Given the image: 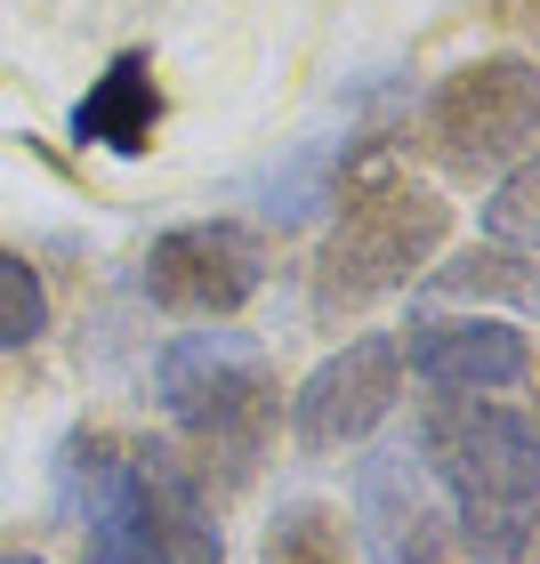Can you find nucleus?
<instances>
[{
  "label": "nucleus",
  "instance_id": "f257e3e1",
  "mask_svg": "<svg viewBox=\"0 0 540 564\" xmlns=\"http://www.w3.org/2000/svg\"><path fill=\"white\" fill-rule=\"evenodd\" d=\"M411 452L452 500V549L476 564H525L532 556V492H540V435L517 403L493 395H435Z\"/></svg>",
  "mask_w": 540,
  "mask_h": 564
},
{
  "label": "nucleus",
  "instance_id": "f03ea898",
  "mask_svg": "<svg viewBox=\"0 0 540 564\" xmlns=\"http://www.w3.org/2000/svg\"><path fill=\"white\" fill-rule=\"evenodd\" d=\"M153 395L177 435H194L202 452H218L242 476L274 420V355L250 330H177L153 355Z\"/></svg>",
  "mask_w": 540,
  "mask_h": 564
},
{
  "label": "nucleus",
  "instance_id": "7ed1b4c3",
  "mask_svg": "<svg viewBox=\"0 0 540 564\" xmlns=\"http://www.w3.org/2000/svg\"><path fill=\"white\" fill-rule=\"evenodd\" d=\"M452 235V202L411 186V177H371L364 194H347V210L331 218L323 259H315V306L339 315V306L388 299L403 282H420L435 267V250Z\"/></svg>",
  "mask_w": 540,
  "mask_h": 564
},
{
  "label": "nucleus",
  "instance_id": "20e7f679",
  "mask_svg": "<svg viewBox=\"0 0 540 564\" xmlns=\"http://www.w3.org/2000/svg\"><path fill=\"white\" fill-rule=\"evenodd\" d=\"M532 121H540V82L525 57H476L435 82L420 130L435 145V162L460 170V177H484V170H517L525 145H532Z\"/></svg>",
  "mask_w": 540,
  "mask_h": 564
},
{
  "label": "nucleus",
  "instance_id": "39448f33",
  "mask_svg": "<svg viewBox=\"0 0 540 564\" xmlns=\"http://www.w3.org/2000/svg\"><path fill=\"white\" fill-rule=\"evenodd\" d=\"M138 291L162 306V315L226 323L267 291V242H259V226H242V218H186V226H170V235L145 242Z\"/></svg>",
  "mask_w": 540,
  "mask_h": 564
},
{
  "label": "nucleus",
  "instance_id": "423d86ee",
  "mask_svg": "<svg viewBox=\"0 0 540 564\" xmlns=\"http://www.w3.org/2000/svg\"><path fill=\"white\" fill-rule=\"evenodd\" d=\"M396 403H403V355H396L388 330H364V339H347L339 355H323V364L299 379L291 435H299V452L323 459V452L364 444Z\"/></svg>",
  "mask_w": 540,
  "mask_h": 564
},
{
  "label": "nucleus",
  "instance_id": "0eeeda50",
  "mask_svg": "<svg viewBox=\"0 0 540 564\" xmlns=\"http://www.w3.org/2000/svg\"><path fill=\"white\" fill-rule=\"evenodd\" d=\"M355 524L371 564H435L452 549V500L435 492L411 444H379L355 459Z\"/></svg>",
  "mask_w": 540,
  "mask_h": 564
},
{
  "label": "nucleus",
  "instance_id": "6e6552de",
  "mask_svg": "<svg viewBox=\"0 0 540 564\" xmlns=\"http://www.w3.org/2000/svg\"><path fill=\"white\" fill-rule=\"evenodd\" d=\"M396 355L435 395H500V388H525L532 371V339L517 315H411Z\"/></svg>",
  "mask_w": 540,
  "mask_h": 564
},
{
  "label": "nucleus",
  "instance_id": "1a4fd4ad",
  "mask_svg": "<svg viewBox=\"0 0 540 564\" xmlns=\"http://www.w3.org/2000/svg\"><path fill=\"white\" fill-rule=\"evenodd\" d=\"M130 468H138V508H145V532L162 549V564H226L210 500H202L186 459L162 452V444H130Z\"/></svg>",
  "mask_w": 540,
  "mask_h": 564
},
{
  "label": "nucleus",
  "instance_id": "9d476101",
  "mask_svg": "<svg viewBox=\"0 0 540 564\" xmlns=\"http://www.w3.org/2000/svg\"><path fill=\"white\" fill-rule=\"evenodd\" d=\"M153 121H162L153 65L138 57V48H121V57L82 89V106H73V138H82V145H106V153H145V145H153Z\"/></svg>",
  "mask_w": 540,
  "mask_h": 564
},
{
  "label": "nucleus",
  "instance_id": "9b49d317",
  "mask_svg": "<svg viewBox=\"0 0 540 564\" xmlns=\"http://www.w3.org/2000/svg\"><path fill=\"white\" fill-rule=\"evenodd\" d=\"M347 532H355V524H347L331 500H315V492L274 500V517H267V532H259V564H355Z\"/></svg>",
  "mask_w": 540,
  "mask_h": 564
},
{
  "label": "nucleus",
  "instance_id": "f8f14e48",
  "mask_svg": "<svg viewBox=\"0 0 540 564\" xmlns=\"http://www.w3.org/2000/svg\"><path fill=\"white\" fill-rule=\"evenodd\" d=\"M428 291L435 299H476V291H500L508 306H525L532 299V259H508V250H468V259H452V267H435L428 274Z\"/></svg>",
  "mask_w": 540,
  "mask_h": 564
},
{
  "label": "nucleus",
  "instance_id": "ddd939ff",
  "mask_svg": "<svg viewBox=\"0 0 540 564\" xmlns=\"http://www.w3.org/2000/svg\"><path fill=\"white\" fill-rule=\"evenodd\" d=\"M48 330V282L24 250L0 242V347H33Z\"/></svg>",
  "mask_w": 540,
  "mask_h": 564
},
{
  "label": "nucleus",
  "instance_id": "4468645a",
  "mask_svg": "<svg viewBox=\"0 0 540 564\" xmlns=\"http://www.w3.org/2000/svg\"><path fill=\"white\" fill-rule=\"evenodd\" d=\"M532 202H540V170L517 162L500 177V194L484 202V242L508 250V259H532Z\"/></svg>",
  "mask_w": 540,
  "mask_h": 564
},
{
  "label": "nucleus",
  "instance_id": "2eb2a0df",
  "mask_svg": "<svg viewBox=\"0 0 540 564\" xmlns=\"http://www.w3.org/2000/svg\"><path fill=\"white\" fill-rule=\"evenodd\" d=\"M9 564H48V556H9Z\"/></svg>",
  "mask_w": 540,
  "mask_h": 564
}]
</instances>
